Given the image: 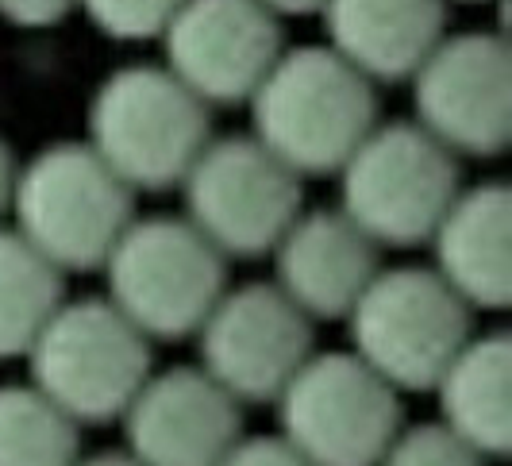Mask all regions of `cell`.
Listing matches in <instances>:
<instances>
[{"mask_svg":"<svg viewBox=\"0 0 512 466\" xmlns=\"http://www.w3.org/2000/svg\"><path fill=\"white\" fill-rule=\"evenodd\" d=\"M251 139L297 178H328L378 128V89L328 47H293L251 93Z\"/></svg>","mask_w":512,"mask_h":466,"instance_id":"1","label":"cell"},{"mask_svg":"<svg viewBox=\"0 0 512 466\" xmlns=\"http://www.w3.org/2000/svg\"><path fill=\"white\" fill-rule=\"evenodd\" d=\"M12 232L35 247L58 274L101 270L135 220V193L85 139L47 143L20 162Z\"/></svg>","mask_w":512,"mask_h":466,"instance_id":"2","label":"cell"},{"mask_svg":"<svg viewBox=\"0 0 512 466\" xmlns=\"http://www.w3.org/2000/svg\"><path fill=\"white\" fill-rule=\"evenodd\" d=\"M85 143L135 197L166 193L212 143V108L166 66H124L97 85Z\"/></svg>","mask_w":512,"mask_h":466,"instance_id":"3","label":"cell"},{"mask_svg":"<svg viewBox=\"0 0 512 466\" xmlns=\"http://www.w3.org/2000/svg\"><path fill=\"white\" fill-rule=\"evenodd\" d=\"M462 193V162L412 120L378 124L339 166V212L378 251L428 243Z\"/></svg>","mask_w":512,"mask_h":466,"instance_id":"4","label":"cell"},{"mask_svg":"<svg viewBox=\"0 0 512 466\" xmlns=\"http://www.w3.org/2000/svg\"><path fill=\"white\" fill-rule=\"evenodd\" d=\"M101 270L104 301L151 343L197 336L228 293V259L185 216H135Z\"/></svg>","mask_w":512,"mask_h":466,"instance_id":"5","label":"cell"},{"mask_svg":"<svg viewBox=\"0 0 512 466\" xmlns=\"http://www.w3.org/2000/svg\"><path fill=\"white\" fill-rule=\"evenodd\" d=\"M24 359L27 386L77 428L120 420L154 374L151 339L139 336L104 297H66Z\"/></svg>","mask_w":512,"mask_h":466,"instance_id":"6","label":"cell"},{"mask_svg":"<svg viewBox=\"0 0 512 466\" xmlns=\"http://www.w3.org/2000/svg\"><path fill=\"white\" fill-rule=\"evenodd\" d=\"M351 355L389 389H436L443 370L474 336V312L432 266H389L347 312Z\"/></svg>","mask_w":512,"mask_h":466,"instance_id":"7","label":"cell"},{"mask_svg":"<svg viewBox=\"0 0 512 466\" xmlns=\"http://www.w3.org/2000/svg\"><path fill=\"white\" fill-rule=\"evenodd\" d=\"M178 189L189 228L224 259L270 255L305 212L301 178L251 135H212Z\"/></svg>","mask_w":512,"mask_h":466,"instance_id":"8","label":"cell"},{"mask_svg":"<svg viewBox=\"0 0 512 466\" xmlns=\"http://www.w3.org/2000/svg\"><path fill=\"white\" fill-rule=\"evenodd\" d=\"M282 436L308 466H378L405 428L401 393L351 351L308 359L274 401Z\"/></svg>","mask_w":512,"mask_h":466,"instance_id":"9","label":"cell"},{"mask_svg":"<svg viewBox=\"0 0 512 466\" xmlns=\"http://www.w3.org/2000/svg\"><path fill=\"white\" fill-rule=\"evenodd\" d=\"M420 128L459 158H497L512 139V62L497 31L447 35L412 74Z\"/></svg>","mask_w":512,"mask_h":466,"instance_id":"10","label":"cell"},{"mask_svg":"<svg viewBox=\"0 0 512 466\" xmlns=\"http://www.w3.org/2000/svg\"><path fill=\"white\" fill-rule=\"evenodd\" d=\"M201 370L239 405H274L312 359V320L274 282L235 285L205 316Z\"/></svg>","mask_w":512,"mask_h":466,"instance_id":"11","label":"cell"},{"mask_svg":"<svg viewBox=\"0 0 512 466\" xmlns=\"http://www.w3.org/2000/svg\"><path fill=\"white\" fill-rule=\"evenodd\" d=\"M166 70L208 108L247 104L282 58V20L258 0H185L158 35Z\"/></svg>","mask_w":512,"mask_h":466,"instance_id":"12","label":"cell"},{"mask_svg":"<svg viewBox=\"0 0 512 466\" xmlns=\"http://www.w3.org/2000/svg\"><path fill=\"white\" fill-rule=\"evenodd\" d=\"M124 455L139 466H220L243 440V405L201 366L154 370L120 416Z\"/></svg>","mask_w":512,"mask_h":466,"instance_id":"13","label":"cell"},{"mask_svg":"<svg viewBox=\"0 0 512 466\" xmlns=\"http://www.w3.org/2000/svg\"><path fill=\"white\" fill-rule=\"evenodd\" d=\"M274 285L308 320H347L366 285L382 270V251L339 212H301L270 251Z\"/></svg>","mask_w":512,"mask_h":466,"instance_id":"14","label":"cell"},{"mask_svg":"<svg viewBox=\"0 0 512 466\" xmlns=\"http://www.w3.org/2000/svg\"><path fill=\"white\" fill-rule=\"evenodd\" d=\"M447 0H328L320 20L328 51L378 85L412 81L447 39Z\"/></svg>","mask_w":512,"mask_h":466,"instance_id":"15","label":"cell"},{"mask_svg":"<svg viewBox=\"0 0 512 466\" xmlns=\"http://www.w3.org/2000/svg\"><path fill=\"white\" fill-rule=\"evenodd\" d=\"M509 208L505 182L462 185L432 232V270L470 312H505L512 301Z\"/></svg>","mask_w":512,"mask_h":466,"instance_id":"16","label":"cell"},{"mask_svg":"<svg viewBox=\"0 0 512 466\" xmlns=\"http://www.w3.org/2000/svg\"><path fill=\"white\" fill-rule=\"evenodd\" d=\"M439 424L482 459L512 451V339L505 332L470 336L436 382Z\"/></svg>","mask_w":512,"mask_h":466,"instance_id":"17","label":"cell"},{"mask_svg":"<svg viewBox=\"0 0 512 466\" xmlns=\"http://www.w3.org/2000/svg\"><path fill=\"white\" fill-rule=\"evenodd\" d=\"M62 301L66 274L12 228H0V359H24Z\"/></svg>","mask_w":512,"mask_h":466,"instance_id":"18","label":"cell"},{"mask_svg":"<svg viewBox=\"0 0 512 466\" xmlns=\"http://www.w3.org/2000/svg\"><path fill=\"white\" fill-rule=\"evenodd\" d=\"M81 428L35 386H0V466H74Z\"/></svg>","mask_w":512,"mask_h":466,"instance_id":"19","label":"cell"},{"mask_svg":"<svg viewBox=\"0 0 512 466\" xmlns=\"http://www.w3.org/2000/svg\"><path fill=\"white\" fill-rule=\"evenodd\" d=\"M181 4L185 0H74V8L85 12L89 24L120 43L158 39Z\"/></svg>","mask_w":512,"mask_h":466,"instance_id":"20","label":"cell"},{"mask_svg":"<svg viewBox=\"0 0 512 466\" xmlns=\"http://www.w3.org/2000/svg\"><path fill=\"white\" fill-rule=\"evenodd\" d=\"M378 466H486L478 451H470L459 436H451L439 420L405 424L385 447Z\"/></svg>","mask_w":512,"mask_h":466,"instance_id":"21","label":"cell"},{"mask_svg":"<svg viewBox=\"0 0 512 466\" xmlns=\"http://www.w3.org/2000/svg\"><path fill=\"white\" fill-rule=\"evenodd\" d=\"M220 466H308L282 436H243Z\"/></svg>","mask_w":512,"mask_h":466,"instance_id":"22","label":"cell"},{"mask_svg":"<svg viewBox=\"0 0 512 466\" xmlns=\"http://www.w3.org/2000/svg\"><path fill=\"white\" fill-rule=\"evenodd\" d=\"M70 12H74V0H0V20L27 31L62 24Z\"/></svg>","mask_w":512,"mask_h":466,"instance_id":"23","label":"cell"},{"mask_svg":"<svg viewBox=\"0 0 512 466\" xmlns=\"http://www.w3.org/2000/svg\"><path fill=\"white\" fill-rule=\"evenodd\" d=\"M16 174H20V162L16 151L0 139V228H4V216L12 212V193H16Z\"/></svg>","mask_w":512,"mask_h":466,"instance_id":"24","label":"cell"},{"mask_svg":"<svg viewBox=\"0 0 512 466\" xmlns=\"http://www.w3.org/2000/svg\"><path fill=\"white\" fill-rule=\"evenodd\" d=\"M266 12H274L278 20L285 16H320V8L328 4V0H258Z\"/></svg>","mask_w":512,"mask_h":466,"instance_id":"25","label":"cell"},{"mask_svg":"<svg viewBox=\"0 0 512 466\" xmlns=\"http://www.w3.org/2000/svg\"><path fill=\"white\" fill-rule=\"evenodd\" d=\"M74 466H139L124 451H101V455H89V459H77Z\"/></svg>","mask_w":512,"mask_h":466,"instance_id":"26","label":"cell"},{"mask_svg":"<svg viewBox=\"0 0 512 466\" xmlns=\"http://www.w3.org/2000/svg\"><path fill=\"white\" fill-rule=\"evenodd\" d=\"M447 4H455V0H447ZM459 4H486V0H459Z\"/></svg>","mask_w":512,"mask_h":466,"instance_id":"27","label":"cell"}]
</instances>
